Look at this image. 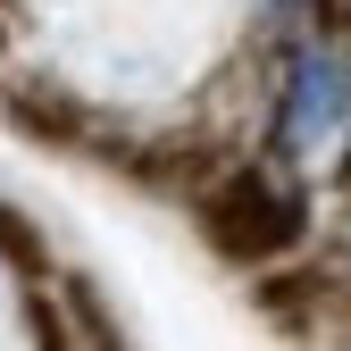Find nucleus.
<instances>
[{
    "mask_svg": "<svg viewBox=\"0 0 351 351\" xmlns=\"http://www.w3.org/2000/svg\"><path fill=\"white\" fill-rule=\"evenodd\" d=\"M201 234L234 259V268H259V259H276L293 234H301V201L259 184V176H226V184L201 193Z\"/></svg>",
    "mask_w": 351,
    "mask_h": 351,
    "instance_id": "nucleus-1",
    "label": "nucleus"
},
{
    "mask_svg": "<svg viewBox=\"0 0 351 351\" xmlns=\"http://www.w3.org/2000/svg\"><path fill=\"white\" fill-rule=\"evenodd\" d=\"M67 318H75L84 335H93V351H125V335L109 326V310H101V293L84 285V276H67Z\"/></svg>",
    "mask_w": 351,
    "mask_h": 351,
    "instance_id": "nucleus-4",
    "label": "nucleus"
},
{
    "mask_svg": "<svg viewBox=\"0 0 351 351\" xmlns=\"http://www.w3.org/2000/svg\"><path fill=\"white\" fill-rule=\"evenodd\" d=\"M0 259H9V268H17L25 285H42V276H51V251H42V234L25 226L17 209H0Z\"/></svg>",
    "mask_w": 351,
    "mask_h": 351,
    "instance_id": "nucleus-3",
    "label": "nucleus"
},
{
    "mask_svg": "<svg viewBox=\"0 0 351 351\" xmlns=\"http://www.w3.org/2000/svg\"><path fill=\"white\" fill-rule=\"evenodd\" d=\"M0 109H9L34 143H84V117H75L67 101H42V93H25V84H9V93H0Z\"/></svg>",
    "mask_w": 351,
    "mask_h": 351,
    "instance_id": "nucleus-2",
    "label": "nucleus"
}]
</instances>
